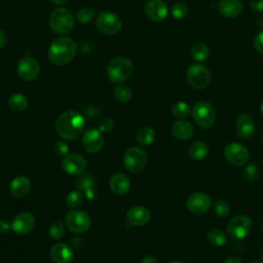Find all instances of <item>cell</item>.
Listing matches in <instances>:
<instances>
[{
  "mask_svg": "<svg viewBox=\"0 0 263 263\" xmlns=\"http://www.w3.org/2000/svg\"><path fill=\"white\" fill-rule=\"evenodd\" d=\"M85 127L84 117L74 110H68L60 114L55 121L57 134L64 140H75Z\"/></svg>",
  "mask_w": 263,
  "mask_h": 263,
  "instance_id": "6da1fadb",
  "label": "cell"
},
{
  "mask_svg": "<svg viewBox=\"0 0 263 263\" xmlns=\"http://www.w3.org/2000/svg\"><path fill=\"white\" fill-rule=\"evenodd\" d=\"M76 50L77 46L73 39L68 37H60L50 43L47 57L52 65L61 67L72 61Z\"/></svg>",
  "mask_w": 263,
  "mask_h": 263,
  "instance_id": "7a4b0ae2",
  "label": "cell"
},
{
  "mask_svg": "<svg viewBox=\"0 0 263 263\" xmlns=\"http://www.w3.org/2000/svg\"><path fill=\"white\" fill-rule=\"evenodd\" d=\"M133 73V63L125 57H116L107 65V76L113 83L126 81Z\"/></svg>",
  "mask_w": 263,
  "mask_h": 263,
  "instance_id": "3957f363",
  "label": "cell"
},
{
  "mask_svg": "<svg viewBox=\"0 0 263 263\" xmlns=\"http://www.w3.org/2000/svg\"><path fill=\"white\" fill-rule=\"evenodd\" d=\"M49 26L57 34H68L74 28V16L68 8H55L50 13Z\"/></svg>",
  "mask_w": 263,
  "mask_h": 263,
  "instance_id": "277c9868",
  "label": "cell"
},
{
  "mask_svg": "<svg viewBox=\"0 0 263 263\" xmlns=\"http://www.w3.org/2000/svg\"><path fill=\"white\" fill-rule=\"evenodd\" d=\"M192 116L194 121L202 128H210L216 120V113L211 104L204 101L197 102L192 108Z\"/></svg>",
  "mask_w": 263,
  "mask_h": 263,
  "instance_id": "5b68a950",
  "label": "cell"
},
{
  "mask_svg": "<svg viewBox=\"0 0 263 263\" xmlns=\"http://www.w3.org/2000/svg\"><path fill=\"white\" fill-rule=\"evenodd\" d=\"M148 156L140 147L128 148L123 155V164L125 168L132 173H139L143 171L147 164Z\"/></svg>",
  "mask_w": 263,
  "mask_h": 263,
  "instance_id": "8992f818",
  "label": "cell"
},
{
  "mask_svg": "<svg viewBox=\"0 0 263 263\" xmlns=\"http://www.w3.org/2000/svg\"><path fill=\"white\" fill-rule=\"evenodd\" d=\"M253 223L250 217L237 215L230 219L227 224V232L234 240H240L248 236L252 230Z\"/></svg>",
  "mask_w": 263,
  "mask_h": 263,
  "instance_id": "52a82bcc",
  "label": "cell"
},
{
  "mask_svg": "<svg viewBox=\"0 0 263 263\" xmlns=\"http://www.w3.org/2000/svg\"><path fill=\"white\" fill-rule=\"evenodd\" d=\"M96 26L103 34L114 35L120 31L122 23L116 13L104 10L98 14L96 18Z\"/></svg>",
  "mask_w": 263,
  "mask_h": 263,
  "instance_id": "ba28073f",
  "label": "cell"
},
{
  "mask_svg": "<svg viewBox=\"0 0 263 263\" xmlns=\"http://www.w3.org/2000/svg\"><path fill=\"white\" fill-rule=\"evenodd\" d=\"M186 78L189 85L195 89H203L211 80L209 69L202 64H192L187 69Z\"/></svg>",
  "mask_w": 263,
  "mask_h": 263,
  "instance_id": "9c48e42d",
  "label": "cell"
},
{
  "mask_svg": "<svg viewBox=\"0 0 263 263\" xmlns=\"http://www.w3.org/2000/svg\"><path fill=\"white\" fill-rule=\"evenodd\" d=\"M65 223L70 231L80 234L86 232L89 229L91 220L86 212L81 210H73L67 214Z\"/></svg>",
  "mask_w": 263,
  "mask_h": 263,
  "instance_id": "30bf717a",
  "label": "cell"
},
{
  "mask_svg": "<svg viewBox=\"0 0 263 263\" xmlns=\"http://www.w3.org/2000/svg\"><path fill=\"white\" fill-rule=\"evenodd\" d=\"M224 155L227 161L233 165H242L249 160L250 157L248 148L236 142L226 145L224 149Z\"/></svg>",
  "mask_w": 263,
  "mask_h": 263,
  "instance_id": "8fae6325",
  "label": "cell"
},
{
  "mask_svg": "<svg viewBox=\"0 0 263 263\" xmlns=\"http://www.w3.org/2000/svg\"><path fill=\"white\" fill-rule=\"evenodd\" d=\"M40 72V66L37 60L32 57H24L20 60L16 67L18 77L25 81L35 80Z\"/></svg>",
  "mask_w": 263,
  "mask_h": 263,
  "instance_id": "7c38bea8",
  "label": "cell"
},
{
  "mask_svg": "<svg viewBox=\"0 0 263 263\" xmlns=\"http://www.w3.org/2000/svg\"><path fill=\"white\" fill-rule=\"evenodd\" d=\"M186 204L187 209L191 213L195 215H202L210 210L212 205V199L204 192H194L189 195Z\"/></svg>",
  "mask_w": 263,
  "mask_h": 263,
  "instance_id": "4fadbf2b",
  "label": "cell"
},
{
  "mask_svg": "<svg viewBox=\"0 0 263 263\" xmlns=\"http://www.w3.org/2000/svg\"><path fill=\"white\" fill-rule=\"evenodd\" d=\"M82 146L83 148L90 154L98 153L103 145L104 138L102 136V132L96 128H88L83 133L82 136Z\"/></svg>",
  "mask_w": 263,
  "mask_h": 263,
  "instance_id": "5bb4252c",
  "label": "cell"
},
{
  "mask_svg": "<svg viewBox=\"0 0 263 263\" xmlns=\"http://www.w3.org/2000/svg\"><path fill=\"white\" fill-rule=\"evenodd\" d=\"M63 170L69 175H79L86 167L85 158L78 153H68L62 160Z\"/></svg>",
  "mask_w": 263,
  "mask_h": 263,
  "instance_id": "9a60e30c",
  "label": "cell"
},
{
  "mask_svg": "<svg viewBox=\"0 0 263 263\" xmlns=\"http://www.w3.org/2000/svg\"><path fill=\"white\" fill-rule=\"evenodd\" d=\"M35 225V219L29 212L18 213L11 222V229L17 235L28 234Z\"/></svg>",
  "mask_w": 263,
  "mask_h": 263,
  "instance_id": "2e32d148",
  "label": "cell"
},
{
  "mask_svg": "<svg viewBox=\"0 0 263 263\" xmlns=\"http://www.w3.org/2000/svg\"><path fill=\"white\" fill-rule=\"evenodd\" d=\"M144 11L149 20L161 22L167 16L168 8L163 0H148L145 4Z\"/></svg>",
  "mask_w": 263,
  "mask_h": 263,
  "instance_id": "e0dca14e",
  "label": "cell"
},
{
  "mask_svg": "<svg viewBox=\"0 0 263 263\" xmlns=\"http://www.w3.org/2000/svg\"><path fill=\"white\" fill-rule=\"evenodd\" d=\"M150 212L146 206L137 205L130 208L126 213V221L133 226H143L150 220Z\"/></svg>",
  "mask_w": 263,
  "mask_h": 263,
  "instance_id": "ac0fdd59",
  "label": "cell"
},
{
  "mask_svg": "<svg viewBox=\"0 0 263 263\" xmlns=\"http://www.w3.org/2000/svg\"><path fill=\"white\" fill-rule=\"evenodd\" d=\"M73 257V251L67 243L57 242L50 248V258L54 263H70Z\"/></svg>",
  "mask_w": 263,
  "mask_h": 263,
  "instance_id": "d6986e66",
  "label": "cell"
},
{
  "mask_svg": "<svg viewBox=\"0 0 263 263\" xmlns=\"http://www.w3.org/2000/svg\"><path fill=\"white\" fill-rule=\"evenodd\" d=\"M235 129L237 135L242 139H250L254 136L256 127L255 122L248 114H241L237 117L235 122Z\"/></svg>",
  "mask_w": 263,
  "mask_h": 263,
  "instance_id": "ffe728a7",
  "label": "cell"
},
{
  "mask_svg": "<svg viewBox=\"0 0 263 263\" xmlns=\"http://www.w3.org/2000/svg\"><path fill=\"white\" fill-rule=\"evenodd\" d=\"M31 189V182L25 176L15 177L9 185V193L15 198H22L26 196Z\"/></svg>",
  "mask_w": 263,
  "mask_h": 263,
  "instance_id": "44dd1931",
  "label": "cell"
},
{
  "mask_svg": "<svg viewBox=\"0 0 263 263\" xmlns=\"http://www.w3.org/2000/svg\"><path fill=\"white\" fill-rule=\"evenodd\" d=\"M218 10L224 17L232 18L241 12L242 3L240 0H221L218 4Z\"/></svg>",
  "mask_w": 263,
  "mask_h": 263,
  "instance_id": "7402d4cb",
  "label": "cell"
},
{
  "mask_svg": "<svg viewBox=\"0 0 263 263\" xmlns=\"http://www.w3.org/2000/svg\"><path fill=\"white\" fill-rule=\"evenodd\" d=\"M109 187L113 193L117 195H122L129 190L130 181L124 174L116 173L110 178Z\"/></svg>",
  "mask_w": 263,
  "mask_h": 263,
  "instance_id": "603a6c76",
  "label": "cell"
},
{
  "mask_svg": "<svg viewBox=\"0 0 263 263\" xmlns=\"http://www.w3.org/2000/svg\"><path fill=\"white\" fill-rule=\"evenodd\" d=\"M172 134L179 140H188L194 134L193 125L186 120H178L172 125Z\"/></svg>",
  "mask_w": 263,
  "mask_h": 263,
  "instance_id": "cb8c5ba5",
  "label": "cell"
},
{
  "mask_svg": "<svg viewBox=\"0 0 263 263\" xmlns=\"http://www.w3.org/2000/svg\"><path fill=\"white\" fill-rule=\"evenodd\" d=\"M209 153V147L204 142L196 141L193 142L188 148V155L192 160L198 161L206 157Z\"/></svg>",
  "mask_w": 263,
  "mask_h": 263,
  "instance_id": "d4e9b609",
  "label": "cell"
},
{
  "mask_svg": "<svg viewBox=\"0 0 263 263\" xmlns=\"http://www.w3.org/2000/svg\"><path fill=\"white\" fill-rule=\"evenodd\" d=\"M29 105L28 98L23 93H13L8 99V107L14 112H23Z\"/></svg>",
  "mask_w": 263,
  "mask_h": 263,
  "instance_id": "484cf974",
  "label": "cell"
},
{
  "mask_svg": "<svg viewBox=\"0 0 263 263\" xmlns=\"http://www.w3.org/2000/svg\"><path fill=\"white\" fill-rule=\"evenodd\" d=\"M136 140L141 146H149L155 140V132L150 126H143L137 132Z\"/></svg>",
  "mask_w": 263,
  "mask_h": 263,
  "instance_id": "4316f807",
  "label": "cell"
},
{
  "mask_svg": "<svg viewBox=\"0 0 263 263\" xmlns=\"http://www.w3.org/2000/svg\"><path fill=\"white\" fill-rule=\"evenodd\" d=\"M191 55L197 62L205 61L210 55L209 46L203 42H195L191 47Z\"/></svg>",
  "mask_w": 263,
  "mask_h": 263,
  "instance_id": "83f0119b",
  "label": "cell"
},
{
  "mask_svg": "<svg viewBox=\"0 0 263 263\" xmlns=\"http://www.w3.org/2000/svg\"><path fill=\"white\" fill-rule=\"evenodd\" d=\"M208 240L211 245L216 247H222L227 242V235L219 228H214L208 233Z\"/></svg>",
  "mask_w": 263,
  "mask_h": 263,
  "instance_id": "f1b7e54d",
  "label": "cell"
},
{
  "mask_svg": "<svg viewBox=\"0 0 263 263\" xmlns=\"http://www.w3.org/2000/svg\"><path fill=\"white\" fill-rule=\"evenodd\" d=\"M171 112L172 114L176 117V118H179V119H183V118H186L189 113H190V107L187 103L185 102H177L175 103L173 106H172V109H171Z\"/></svg>",
  "mask_w": 263,
  "mask_h": 263,
  "instance_id": "f546056e",
  "label": "cell"
},
{
  "mask_svg": "<svg viewBox=\"0 0 263 263\" xmlns=\"http://www.w3.org/2000/svg\"><path fill=\"white\" fill-rule=\"evenodd\" d=\"M114 98L119 103H127L132 98V90L127 85L120 84L114 89Z\"/></svg>",
  "mask_w": 263,
  "mask_h": 263,
  "instance_id": "4dcf8cb0",
  "label": "cell"
},
{
  "mask_svg": "<svg viewBox=\"0 0 263 263\" xmlns=\"http://www.w3.org/2000/svg\"><path fill=\"white\" fill-rule=\"evenodd\" d=\"M83 202V195L80 191L74 190L68 193L66 197V204L71 209H76L80 206Z\"/></svg>",
  "mask_w": 263,
  "mask_h": 263,
  "instance_id": "1f68e13d",
  "label": "cell"
},
{
  "mask_svg": "<svg viewBox=\"0 0 263 263\" xmlns=\"http://www.w3.org/2000/svg\"><path fill=\"white\" fill-rule=\"evenodd\" d=\"M95 10L90 7H82L76 13V20L80 24H87L95 18Z\"/></svg>",
  "mask_w": 263,
  "mask_h": 263,
  "instance_id": "d6a6232c",
  "label": "cell"
},
{
  "mask_svg": "<svg viewBox=\"0 0 263 263\" xmlns=\"http://www.w3.org/2000/svg\"><path fill=\"white\" fill-rule=\"evenodd\" d=\"M48 233H49V236L52 239H55V240L61 239L65 235V226H64V224L61 221L53 222L49 226Z\"/></svg>",
  "mask_w": 263,
  "mask_h": 263,
  "instance_id": "836d02e7",
  "label": "cell"
},
{
  "mask_svg": "<svg viewBox=\"0 0 263 263\" xmlns=\"http://www.w3.org/2000/svg\"><path fill=\"white\" fill-rule=\"evenodd\" d=\"M171 13H172L174 18L181 20V18H183V17H185L187 15L188 7L183 2H177V3H175L173 5V7L171 9Z\"/></svg>",
  "mask_w": 263,
  "mask_h": 263,
  "instance_id": "e575fe53",
  "label": "cell"
},
{
  "mask_svg": "<svg viewBox=\"0 0 263 263\" xmlns=\"http://www.w3.org/2000/svg\"><path fill=\"white\" fill-rule=\"evenodd\" d=\"M245 178L250 182H255L260 176V171L255 163H249L243 170Z\"/></svg>",
  "mask_w": 263,
  "mask_h": 263,
  "instance_id": "d590c367",
  "label": "cell"
},
{
  "mask_svg": "<svg viewBox=\"0 0 263 263\" xmlns=\"http://www.w3.org/2000/svg\"><path fill=\"white\" fill-rule=\"evenodd\" d=\"M214 211L220 218H226L229 215L230 209L225 200L217 199L214 203Z\"/></svg>",
  "mask_w": 263,
  "mask_h": 263,
  "instance_id": "8d00e7d4",
  "label": "cell"
},
{
  "mask_svg": "<svg viewBox=\"0 0 263 263\" xmlns=\"http://www.w3.org/2000/svg\"><path fill=\"white\" fill-rule=\"evenodd\" d=\"M99 127H100V130L102 133H105V134H108L110 132H112L115 127V122L112 118L110 117H105L103 118L100 123H99Z\"/></svg>",
  "mask_w": 263,
  "mask_h": 263,
  "instance_id": "74e56055",
  "label": "cell"
},
{
  "mask_svg": "<svg viewBox=\"0 0 263 263\" xmlns=\"http://www.w3.org/2000/svg\"><path fill=\"white\" fill-rule=\"evenodd\" d=\"M53 152L59 156H65L69 152V146L64 141H57L53 145Z\"/></svg>",
  "mask_w": 263,
  "mask_h": 263,
  "instance_id": "f35d334b",
  "label": "cell"
},
{
  "mask_svg": "<svg viewBox=\"0 0 263 263\" xmlns=\"http://www.w3.org/2000/svg\"><path fill=\"white\" fill-rule=\"evenodd\" d=\"M254 47H255V49L259 53L263 54V31H260L257 34V36L255 37V39H254Z\"/></svg>",
  "mask_w": 263,
  "mask_h": 263,
  "instance_id": "ab89813d",
  "label": "cell"
},
{
  "mask_svg": "<svg viewBox=\"0 0 263 263\" xmlns=\"http://www.w3.org/2000/svg\"><path fill=\"white\" fill-rule=\"evenodd\" d=\"M250 6L252 10L261 12L263 11V0H250Z\"/></svg>",
  "mask_w": 263,
  "mask_h": 263,
  "instance_id": "60d3db41",
  "label": "cell"
},
{
  "mask_svg": "<svg viewBox=\"0 0 263 263\" xmlns=\"http://www.w3.org/2000/svg\"><path fill=\"white\" fill-rule=\"evenodd\" d=\"M11 228V224L4 219H0V234H6Z\"/></svg>",
  "mask_w": 263,
  "mask_h": 263,
  "instance_id": "b9f144b4",
  "label": "cell"
},
{
  "mask_svg": "<svg viewBox=\"0 0 263 263\" xmlns=\"http://www.w3.org/2000/svg\"><path fill=\"white\" fill-rule=\"evenodd\" d=\"M141 263H157V260H156V258H155L154 256L148 255V256H145V257L142 259Z\"/></svg>",
  "mask_w": 263,
  "mask_h": 263,
  "instance_id": "7bdbcfd3",
  "label": "cell"
},
{
  "mask_svg": "<svg viewBox=\"0 0 263 263\" xmlns=\"http://www.w3.org/2000/svg\"><path fill=\"white\" fill-rule=\"evenodd\" d=\"M7 42V37L5 35V33L0 29V48L3 47Z\"/></svg>",
  "mask_w": 263,
  "mask_h": 263,
  "instance_id": "ee69618b",
  "label": "cell"
},
{
  "mask_svg": "<svg viewBox=\"0 0 263 263\" xmlns=\"http://www.w3.org/2000/svg\"><path fill=\"white\" fill-rule=\"evenodd\" d=\"M224 263H242V261L238 257H228Z\"/></svg>",
  "mask_w": 263,
  "mask_h": 263,
  "instance_id": "f6af8a7d",
  "label": "cell"
},
{
  "mask_svg": "<svg viewBox=\"0 0 263 263\" xmlns=\"http://www.w3.org/2000/svg\"><path fill=\"white\" fill-rule=\"evenodd\" d=\"M49 1L55 5H62V4H65L66 2H68V0H49Z\"/></svg>",
  "mask_w": 263,
  "mask_h": 263,
  "instance_id": "bcb514c9",
  "label": "cell"
},
{
  "mask_svg": "<svg viewBox=\"0 0 263 263\" xmlns=\"http://www.w3.org/2000/svg\"><path fill=\"white\" fill-rule=\"evenodd\" d=\"M260 111H261V113L263 115V101L261 102V105H260Z\"/></svg>",
  "mask_w": 263,
  "mask_h": 263,
  "instance_id": "7dc6e473",
  "label": "cell"
},
{
  "mask_svg": "<svg viewBox=\"0 0 263 263\" xmlns=\"http://www.w3.org/2000/svg\"><path fill=\"white\" fill-rule=\"evenodd\" d=\"M168 263H183V262H181V261H171Z\"/></svg>",
  "mask_w": 263,
  "mask_h": 263,
  "instance_id": "c3c4849f",
  "label": "cell"
},
{
  "mask_svg": "<svg viewBox=\"0 0 263 263\" xmlns=\"http://www.w3.org/2000/svg\"><path fill=\"white\" fill-rule=\"evenodd\" d=\"M253 263H263V261H257V262H253Z\"/></svg>",
  "mask_w": 263,
  "mask_h": 263,
  "instance_id": "681fc988",
  "label": "cell"
}]
</instances>
